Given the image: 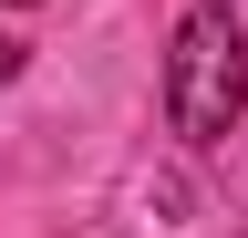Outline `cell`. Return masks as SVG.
Segmentation results:
<instances>
[{"mask_svg": "<svg viewBox=\"0 0 248 238\" xmlns=\"http://www.w3.org/2000/svg\"><path fill=\"white\" fill-rule=\"evenodd\" d=\"M166 114L186 145H228L238 114H248V32L228 0H197L176 21V52H166Z\"/></svg>", "mask_w": 248, "mask_h": 238, "instance_id": "1", "label": "cell"}, {"mask_svg": "<svg viewBox=\"0 0 248 238\" xmlns=\"http://www.w3.org/2000/svg\"><path fill=\"white\" fill-rule=\"evenodd\" d=\"M21 11H31V0H21Z\"/></svg>", "mask_w": 248, "mask_h": 238, "instance_id": "3", "label": "cell"}, {"mask_svg": "<svg viewBox=\"0 0 248 238\" xmlns=\"http://www.w3.org/2000/svg\"><path fill=\"white\" fill-rule=\"evenodd\" d=\"M11 73H21V42H0V83H11Z\"/></svg>", "mask_w": 248, "mask_h": 238, "instance_id": "2", "label": "cell"}]
</instances>
